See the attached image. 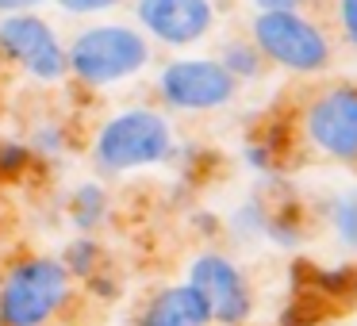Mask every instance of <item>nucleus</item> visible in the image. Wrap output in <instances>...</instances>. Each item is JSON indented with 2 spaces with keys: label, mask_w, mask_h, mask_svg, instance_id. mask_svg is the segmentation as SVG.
<instances>
[{
  "label": "nucleus",
  "mask_w": 357,
  "mask_h": 326,
  "mask_svg": "<svg viewBox=\"0 0 357 326\" xmlns=\"http://www.w3.org/2000/svg\"><path fill=\"white\" fill-rule=\"evenodd\" d=\"M254 169L334 165L357 177V77H300L246 139Z\"/></svg>",
  "instance_id": "obj_1"
},
{
  "label": "nucleus",
  "mask_w": 357,
  "mask_h": 326,
  "mask_svg": "<svg viewBox=\"0 0 357 326\" xmlns=\"http://www.w3.org/2000/svg\"><path fill=\"white\" fill-rule=\"evenodd\" d=\"M77 307V280L58 254L27 249L0 265V326H62Z\"/></svg>",
  "instance_id": "obj_2"
},
{
  "label": "nucleus",
  "mask_w": 357,
  "mask_h": 326,
  "mask_svg": "<svg viewBox=\"0 0 357 326\" xmlns=\"http://www.w3.org/2000/svg\"><path fill=\"white\" fill-rule=\"evenodd\" d=\"M154 62V47L135 24L93 20L66 39V70L89 93H108L127 81H139Z\"/></svg>",
  "instance_id": "obj_3"
},
{
  "label": "nucleus",
  "mask_w": 357,
  "mask_h": 326,
  "mask_svg": "<svg viewBox=\"0 0 357 326\" xmlns=\"http://www.w3.org/2000/svg\"><path fill=\"white\" fill-rule=\"evenodd\" d=\"M177 150V131L173 119L162 108L150 104H135V108H119L100 127L93 131L89 154L100 177H127V173H142L165 165Z\"/></svg>",
  "instance_id": "obj_4"
},
{
  "label": "nucleus",
  "mask_w": 357,
  "mask_h": 326,
  "mask_svg": "<svg viewBox=\"0 0 357 326\" xmlns=\"http://www.w3.org/2000/svg\"><path fill=\"white\" fill-rule=\"evenodd\" d=\"M250 42L261 50L265 65L296 77H319L334 62V35L315 12H254Z\"/></svg>",
  "instance_id": "obj_5"
},
{
  "label": "nucleus",
  "mask_w": 357,
  "mask_h": 326,
  "mask_svg": "<svg viewBox=\"0 0 357 326\" xmlns=\"http://www.w3.org/2000/svg\"><path fill=\"white\" fill-rule=\"evenodd\" d=\"M154 96L162 111L211 116L234 104L238 81L215 62V54H177L154 73Z\"/></svg>",
  "instance_id": "obj_6"
},
{
  "label": "nucleus",
  "mask_w": 357,
  "mask_h": 326,
  "mask_svg": "<svg viewBox=\"0 0 357 326\" xmlns=\"http://www.w3.org/2000/svg\"><path fill=\"white\" fill-rule=\"evenodd\" d=\"M0 62L31 77L35 85H62L70 77V70H66V35L43 12L0 16Z\"/></svg>",
  "instance_id": "obj_7"
},
{
  "label": "nucleus",
  "mask_w": 357,
  "mask_h": 326,
  "mask_svg": "<svg viewBox=\"0 0 357 326\" xmlns=\"http://www.w3.org/2000/svg\"><path fill=\"white\" fill-rule=\"evenodd\" d=\"M185 284L204 300L215 326H242L254 315V284L242 265L219 249H204L188 261Z\"/></svg>",
  "instance_id": "obj_8"
},
{
  "label": "nucleus",
  "mask_w": 357,
  "mask_h": 326,
  "mask_svg": "<svg viewBox=\"0 0 357 326\" xmlns=\"http://www.w3.org/2000/svg\"><path fill=\"white\" fill-rule=\"evenodd\" d=\"M135 27L162 50H192L215 31V0H131Z\"/></svg>",
  "instance_id": "obj_9"
},
{
  "label": "nucleus",
  "mask_w": 357,
  "mask_h": 326,
  "mask_svg": "<svg viewBox=\"0 0 357 326\" xmlns=\"http://www.w3.org/2000/svg\"><path fill=\"white\" fill-rule=\"evenodd\" d=\"M135 326H215V323H211L204 300L181 280V284H162L158 292H150L142 300V307L135 311Z\"/></svg>",
  "instance_id": "obj_10"
},
{
  "label": "nucleus",
  "mask_w": 357,
  "mask_h": 326,
  "mask_svg": "<svg viewBox=\"0 0 357 326\" xmlns=\"http://www.w3.org/2000/svg\"><path fill=\"white\" fill-rule=\"evenodd\" d=\"M112 215V196L100 180H81L66 196V219L77 234H96Z\"/></svg>",
  "instance_id": "obj_11"
},
{
  "label": "nucleus",
  "mask_w": 357,
  "mask_h": 326,
  "mask_svg": "<svg viewBox=\"0 0 357 326\" xmlns=\"http://www.w3.org/2000/svg\"><path fill=\"white\" fill-rule=\"evenodd\" d=\"M58 257H62L66 272L77 280V288L89 284V280H96L100 272H108V249H104V242L96 238V234H77V238H70Z\"/></svg>",
  "instance_id": "obj_12"
},
{
  "label": "nucleus",
  "mask_w": 357,
  "mask_h": 326,
  "mask_svg": "<svg viewBox=\"0 0 357 326\" xmlns=\"http://www.w3.org/2000/svg\"><path fill=\"white\" fill-rule=\"evenodd\" d=\"M215 62L223 65L238 85L257 81L265 70H269L265 58H261V50L250 42V35H231V39H223V42H219V50H215Z\"/></svg>",
  "instance_id": "obj_13"
},
{
  "label": "nucleus",
  "mask_w": 357,
  "mask_h": 326,
  "mask_svg": "<svg viewBox=\"0 0 357 326\" xmlns=\"http://www.w3.org/2000/svg\"><path fill=\"white\" fill-rule=\"evenodd\" d=\"M326 215H331V226H334V234H338V242L357 254V188L334 196Z\"/></svg>",
  "instance_id": "obj_14"
},
{
  "label": "nucleus",
  "mask_w": 357,
  "mask_h": 326,
  "mask_svg": "<svg viewBox=\"0 0 357 326\" xmlns=\"http://www.w3.org/2000/svg\"><path fill=\"white\" fill-rule=\"evenodd\" d=\"M62 16L70 20H85V24H93V20H108L112 12L127 8L131 0H50Z\"/></svg>",
  "instance_id": "obj_15"
},
{
  "label": "nucleus",
  "mask_w": 357,
  "mask_h": 326,
  "mask_svg": "<svg viewBox=\"0 0 357 326\" xmlns=\"http://www.w3.org/2000/svg\"><path fill=\"white\" fill-rule=\"evenodd\" d=\"M27 146H31L35 162H39V157H62L66 146H70V131H66L62 123H54V119H47V123L35 127V134H31Z\"/></svg>",
  "instance_id": "obj_16"
},
{
  "label": "nucleus",
  "mask_w": 357,
  "mask_h": 326,
  "mask_svg": "<svg viewBox=\"0 0 357 326\" xmlns=\"http://www.w3.org/2000/svg\"><path fill=\"white\" fill-rule=\"evenodd\" d=\"M31 165H35V154H31V146H27V142H12V139L0 142V180L24 177Z\"/></svg>",
  "instance_id": "obj_17"
},
{
  "label": "nucleus",
  "mask_w": 357,
  "mask_h": 326,
  "mask_svg": "<svg viewBox=\"0 0 357 326\" xmlns=\"http://www.w3.org/2000/svg\"><path fill=\"white\" fill-rule=\"evenodd\" d=\"M331 16L342 39L349 47H357V0H331Z\"/></svg>",
  "instance_id": "obj_18"
},
{
  "label": "nucleus",
  "mask_w": 357,
  "mask_h": 326,
  "mask_svg": "<svg viewBox=\"0 0 357 326\" xmlns=\"http://www.w3.org/2000/svg\"><path fill=\"white\" fill-rule=\"evenodd\" d=\"M50 0H0V16H20V12H39Z\"/></svg>",
  "instance_id": "obj_19"
}]
</instances>
